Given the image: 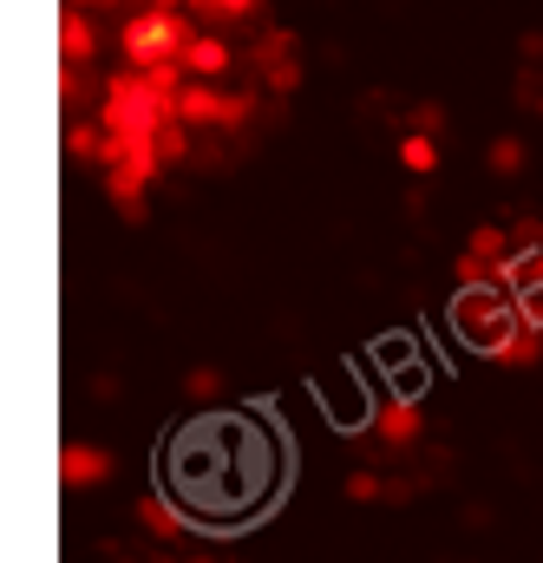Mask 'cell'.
<instances>
[{
	"mask_svg": "<svg viewBox=\"0 0 543 563\" xmlns=\"http://www.w3.org/2000/svg\"><path fill=\"white\" fill-rule=\"evenodd\" d=\"M190 33H197V26H184V13H170V7H151V13H137L132 26L119 33V46H125L132 73H157V66H177V59H184Z\"/></svg>",
	"mask_w": 543,
	"mask_h": 563,
	"instance_id": "6da1fadb",
	"label": "cell"
},
{
	"mask_svg": "<svg viewBox=\"0 0 543 563\" xmlns=\"http://www.w3.org/2000/svg\"><path fill=\"white\" fill-rule=\"evenodd\" d=\"M170 119H177L184 132H190V125H250V99H230V92H217V86H190V79H184Z\"/></svg>",
	"mask_w": 543,
	"mask_h": 563,
	"instance_id": "7a4b0ae2",
	"label": "cell"
},
{
	"mask_svg": "<svg viewBox=\"0 0 543 563\" xmlns=\"http://www.w3.org/2000/svg\"><path fill=\"white\" fill-rule=\"evenodd\" d=\"M505 263H511V250H505V230H472V243H465V256L452 263V276H458V288H498V276H505Z\"/></svg>",
	"mask_w": 543,
	"mask_h": 563,
	"instance_id": "3957f363",
	"label": "cell"
},
{
	"mask_svg": "<svg viewBox=\"0 0 543 563\" xmlns=\"http://www.w3.org/2000/svg\"><path fill=\"white\" fill-rule=\"evenodd\" d=\"M59 478H66L73 492H92V485H106V478H112V452H106V445L73 439V445L59 452Z\"/></svg>",
	"mask_w": 543,
	"mask_h": 563,
	"instance_id": "277c9868",
	"label": "cell"
},
{
	"mask_svg": "<svg viewBox=\"0 0 543 563\" xmlns=\"http://www.w3.org/2000/svg\"><path fill=\"white\" fill-rule=\"evenodd\" d=\"M230 66V46L217 40V33H190V46H184V59H177V73L190 79V86H217V73Z\"/></svg>",
	"mask_w": 543,
	"mask_h": 563,
	"instance_id": "5b68a950",
	"label": "cell"
},
{
	"mask_svg": "<svg viewBox=\"0 0 543 563\" xmlns=\"http://www.w3.org/2000/svg\"><path fill=\"white\" fill-rule=\"evenodd\" d=\"M419 426H425V413H419L412 400H380V413H374V439H380V445H412Z\"/></svg>",
	"mask_w": 543,
	"mask_h": 563,
	"instance_id": "8992f818",
	"label": "cell"
},
{
	"mask_svg": "<svg viewBox=\"0 0 543 563\" xmlns=\"http://www.w3.org/2000/svg\"><path fill=\"white\" fill-rule=\"evenodd\" d=\"M137 518H144V531H151V538H164V544L190 531V518H184V505H170L164 492H151V498H137Z\"/></svg>",
	"mask_w": 543,
	"mask_h": 563,
	"instance_id": "52a82bcc",
	"label": "cell"
},
{
	"mask_svg": "<svg viewBox=\"0 0 543 563\" xmlns=\"http://www.w3.org/2000/svg\"><path fill=\"white\" fill-rule=\"evenodd\" d=\"M400 164H407L412 177H432V170H439V139L407 132V139H400Z\"/></svg>",
	"mask_w": 543,
	"mask_h": 563,
	"instance_id": "ba28073f",
	"label": "cell"
},
{
	"mask_svg": "<svg viewBox=\"0 0 543 563\" xmlns=\"http://www.w3.org/2000/svg\"><path fill=\"white\" fill-rule=\"evenodd\" d=\"M59 46H66V59L79 66V59H92V46H99V40H92V26H86L79 13H66V33H59Z\"/></svg>",
	"mask_w": 543,
	"mask_h": 563,
	"instance_id": "9c48e42d",
	"label": "cell"
},
{
	"mask_svg": "<svg viewBox=\"0 0 543 563\" xmlns=\"http://www.w3.org/2000/svg\"><path fill=\"white\" fill-rule=\"evenodd\" d=\"M491 170H498V177H518V170H524V139L505 132V139L491 144Z\"/></svg>",
	"mask_w": 543,
	"mask_h": 563,
	"instance_id": "30bf717a",
	"label": "cell"
},
{
	"mask_svg": "<svg viewBox=\"0 0 543 563\" xmlns=\"http://www.w3.org/2000/svg\"><path fill=\"white\" fill-rule=\"evenodd\" d=\"M347 498H354V505H380V498H387V485H380L374 472H347Z\"/></svg>",
	"mask_w": 543,
	"mask_h": 563,
	"instance_id": "8fae6325",
	"label": "cell"
},
{
	"mask_svg": "<svg viewBox=\"0 0 543 563\" xmlns=\"http://www.w3.org/2000/svg\"><path fill=\"white\" fill-rule=\"evenodd\" d=\"M184 387H190L197 400H210V394H223V374H217V367H197V374H190Z\"/></svg>",
	"mask_w": 543,
	"mask_h": 563,
	"instance_id": "7c38bea8",
	"label": "cell"
},
{
	"mask_svg": "<svg viewBox=\"0 0 543 563\" xmlns=\"http://www.w3.org/2000/svg\"><path fill=\"white\" fill-rule=\"evenodd\" d=\"M538 119H543V92H538Z\"/></svg>",
	"mask_w": 543,
	"mask_h": 563,
	"instance_id": "4fadbf2b",
	"label": "cell"
},
{
	"mask_svg": "<svg viewBox=\"0 0 543 563\" xmlns=\"http://www.w3.org/2000/svg\"><path fill=\"white\" fill-rule=\"evenodd\" d=\"M190 563H210V558H190Z\"/></svg>",
	"mask_w": 543,
	"mask_h": 563,
	"instance_id": "5bb4252c",
	"label": "cell"
}]
</instances>
